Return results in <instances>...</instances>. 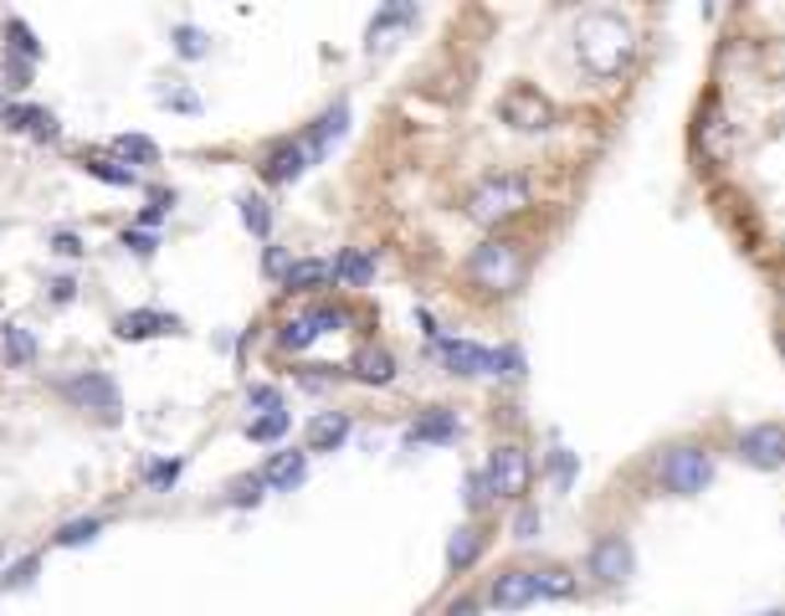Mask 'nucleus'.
I'll use <instances>...</instances> for the list:
<instances>
[{
    "label": "nucleus",
    "mask_w": 785,
    "mask_h": 616,
    "mask_svg": "<svg viewBox=\"0 0 785 616\" xmlns=\"http://www.w3.org/2000/svg\"><path fill=\"white\" fill-rule=\"evenodd\" d=\"M632 47L636 36L626 26V16H617V11H590L575 26V51H581L585 72H596V78H617L621 67L632 62Z\"/></svg>",
    "instance_id": "obj_1"
},
{
    "label": "nucleus",
    "mask_w": 785,
    "mask_h": 616,
    "mask_svg": "<svg viewBox=\"0 0 785 616\" xmlns=\"http://www.w3.org/2000/svg\"><path fill=\"white\" fill-rule=\"evenodd\" d=\"M529 200H535V185L524 181V175H488L468 196V217L483 221V226H499V221L518 217Z\"/></svg>",
    "instance_id": "obj_2"
},
{
    "label": "nucleus",
    "mask_w": 785,
    "mask_h": 616,
    "mask_svg": "<svg viewBox=\"0 0 785 616\" xmlns=\"http://www.w3.org/2000/svg\"><path fill=\"white\" fill-rule=\"evenodd\" d=\"M468 272L478 288H493V293H514L524 283V252L508 236H493L468 257Z\"/></svg>",
    "instance_id": "obj_3"
},
{
    "label": "nucleus",
    "mask_w": 785,
    "mask_h": 616,
    "mask_svg": "<svg viewBox=\"0 0 785 616\" xmlns=\"http://www.w3.org/2000/svg\"><path fill=\"white\" fill-rule=\"evenodd\" d=\"M483 473H488V484H493V499H524L529 484H535V463H529V452L518 448V442L493 448Z\"/></svg>",
    "instance_id": "obj_4"
},
{
    "label": "nucleus",
    "mask_w": 785,
    "mask_h": 616,
    "mask_svg": "<svg viewBox=\"0 0 785 616\" xmlns=\"http://www.w3.org/2000/svg\"><path fill=\"white\" fill-rule=\"evenodd\" d=\"M499 114H503V124L518 129V133H544L554 124V103L544 98L539 88L518 83V88H508V93L499 98Z\"/></svg>",
    "instance_id": "obj_5"
},
{
    "label": "nucleus",
    "mask_w": 785,
    "mask_h": 616,
    "mask_svg": "<svg viewBox=\"0 0 785 616\" xmlns=\"http://www.w3.org/2000/svg\"><path fill=\"white\" fill-rule=\"evenodd\" d=\"M62 396L78 406V411H98L103 421L118 417V406H124V396H118V385L103 375V370H83V375H72V381H62Z\"/></svg>",
    "instance_id": "obj_6"
},
{
    "label": "nucleus",
    "mask_w": 785,
    "mask_h": 616,
    "mask_svg": "<svg viewBox=\"0 0 785 616\" xmlns=\"http://www.w3.org/2000/svg\"><path fill=\"white\" fill-rule=\"evenodd\" d=\"M708 478H714V463H708L703 448H678V452H668V463H663L668 493H699V488H708Z\"/></svg>",
    "instance_id": "obj_7"
},
{
    "label": "nucleus",
    "mask_w": 785,
    "mask_h": 616,
    "mask_svg": "<svg viewBox=\"0 0 785 616\" xmlns=\"http://www.w3.org/2000/svg\"><path fill=\"white\" fill-rule=\"evenodd\" d=\"M739 457L750 467H785V427L781 421H760L739 437Z\"/></svg>",
    "instance_id": "obj_8"
},
{
    "label": "nucleus",
    "mask_w": 785,
    "mask_h": 616,
    "mask_svg": "<svg viewBox=\"0 0 785 616\" xmlns=\"http://www.w3.org/2000/svg\"><path fill=\"white\" fill-rule=\"evenodd\" d=\"M590 576L606 581V585H621L626 576H632V545H626L621 534L596 539V545H590Z\"/></svg>",
    "instance_id": "obj_9"
},
{
    "label": "nucleus",
    "mask_w": 785,
    "mask_h": 616,
    "mask_svg": "<svg viewBox=\"0 0 785 616\" xmlns=\"http://www.w3.org/2000/svg\"><path fill=\"white\" fill-rule=\"evenodd\" d=\"M436 355L452 375H493V350L468 345V339H436Z\"/></svg>",
    "instance_id": "obj_10"
},
{
    "label": "nucleus",
    "mask_w": 785,
    "mask_h": 616,
    "mask_svg": "<svg viewBox=\"0 0 785 616\" xmlns=\"http://www.w3.org/2000/svg\"><path fill=\"white\" fill-rule=\"evenodd\" d=\"M303 473H308V452L283 448V452H272V457H268V467H262V484H268L272 493H293V488L303 484Z\"/></svg>",
    "instance_id": "obj_11"
},
{
    "label": "nucleus",
    "mask_w": 785,
    "mask_h": 616,
    "mask_svg": "<svg viewBox=\"0 0 785 616\" xmlns=\"http://www.w3.org/2000/svg\"><path fill=\"white\" fill-rule=\"evenodd\" d=\"M0 124L5 129H26L32 139H62V124L47 108H32V103H0Z\"/></svg>",
    "instance_id": "obj_12"
},
{
    "label": "nucleus",
    "mask_w": 785,
    "mask_h": 616,
    "mask_svg": "<svg viewBox=\"0 0 785 616\" xmlns=\"http://www.w3.org/2000/svg\"><path fill=\"white\" fill-rule=\"evenodd\" d=\"M118 339H154V334H175L180 318L175 314H160V309H129V314L114 318Z\"/></svg>",
    "instance_id": "obj_13"
},
{
    "label": "nucleus",
    "mask_w": 785,
    "mask_h": 616,
    "mask_svg": "<svg viewBox=\"0 0 785 616\" xmlns=\"http://www.w3.org/2000/svg\"><path fill=\"white\" fill-rule=\"evenodd\" d=\"M529 601H539L535 570H503L499 581H493V606L499 612H524Z\"/></svg>",
    "instance_id": "obj_14"
},
{
    "label": "nucleus",
    "mask_w": 785,
    "mask_h": 616,
    "mask_svg": "<svg viewBox=\"0 0 785 616\" xmlns=\"http://www.w3.org/2000/svg\"><path fill=\"white\" fill-rule=\"evenodd\" d=\"M344 129H350V108H344V103H335V108L318 118L314 129L303 133V150H308V160H324V154H329L339 139H344Z\"/></svg>",
    "instance_id": "obj_15"
},
{
    "label": "nucleus",
    "mask_w": 785,
    "mask_h": 616,
    "mask_svg": "<svg viewBox=\"0 0 785 616\" xmlns=\"http://www.w3.org/2000/svg\"><path fill=\"white\" fill-rule=\"evenodd\" d=\"M308 165H314V160H308V150H303V139H298V144H293V139H283L278 150H268V160H262V175H268L272 185H293Z\"/></svg>",
    "instance_id": "obj_16"
},
{
    "label": "nucleus",
    "mask_w": 785,
    "mask_h": 616,
    "mask_svg": "<svg viewBox=\"0 0 785 616\" xmlns=\"http://www.w3.org/2000/svg\"><path fill=\"white\" fill-rule=\"evenodd\" d=\"M693 150H699L703 160H724V154H729V129L714 118V103H703L699 124H693Z\"/></svg>",
    "instance_id": "obj_17"
},
{
    "label": "nucleus",
    "mask_w": 785,
    "mask_h": 616,
    "mask_svg": "<svg viewBox=\"0 0 785 616\" xmlns=\"http://www.w3.org/2000/svg\"><path fill=\"white\" fill-rule=\"evenodd\" d=\"M344 437H350V417L344 411H318L308 421V452H335L344 448Z\"/></svg>",
    "instance_id": "obj_18"
},
{
    "label": "nucleus",
    "mask_w": 785,
    "mask_h": 616,
    "mask_svg": "<svg viewBox=\"0 0 785 616\" xmlns=\"http://www.w3.org/2000/svg\"><path fill=\"white\" fill-rule=\"evenodd\" d=\"M411 21H417V5H385L380 16L370 21V32H365V47H370V51L390 47V36H396V32H406Z\"/></svg>",
    "instance_id": "obj_19"
},
{
    "label": "nucleus",
    "mask_w": 785,
    "mask_h": 616,
    "mask_svg": "<svg viewBox=\"0 0 785 616\" xmlns=\"http://www.w3.org/2000/svg\"><path fill=\"white\" fill-rule=\"evenodd\" d=\"M354 381H365V385H390L396 381V360H390V350L365 345V350L354 355Z\"/></svg>",
    "instance_id": "obj_20"
},
{
    "label": "nucleus",
    "mask_w": 785,
    "mask_h": 616,
    "mask_svg": "<svg viewBox=\"0 0 785 616\" xmlns=\"http://www.w3.org/2000/svg\"><path fill=\"white\" fill-rule=\"evenodd\" d=\"M329 278H335V267H329V263H318V257H303V263H293V267L283 272V288H288V293H314V288H324Z\"/></svg>",
    "instance_id": "obj_21"
},
{
    "label": "nucleus",
    "mask_w": 785,
    "mask_h": 616,
    "mask_svg": "<svg viewBox=\"0 0 785 616\" xmlns=\"http://www.w3.org/2000/svg\"><path fill=\"white\" fill-rule=\"evenodd\" d=\"M83 170L103 185H118V190H139V170L118 165V160H103V154H83Z\"/></svg>",
    "instance_id": "obj_22"
},
{
    "label": "nucleus",
    "mask_w": 785,
    "mask_h": 616,
    "mask_svg": "<svg viewBox=\"0 0 785 616\" xmlns=\"http://www.w3.org/2000/svg\"><path fill=\"white\" fill-rule=\"evenodd\" d=\"M483 545H488L483 530H478V524H462V530L447 539V566H452V570H468L472 560L483 555Z\"/></svg>",
    "instance_id": "obj_23"
},
{
    "label": "nucleus",
    "mask_w": 785,
    "mask_h": 616,
    "mask_svg": "<svg viewBox=\"0 0 785 616\" xmlns=\"http://www.w3.org/2000/svg\"><path fill=\"white\" fill-rule=\"evenodd\" d=\"M0 360H5V365H32L36 360V339L26 329H21V324H0Z\"/></svg>",
    "instance_id": "obj_24"
},
{
    "label": "nucleus",
    "mask_w": 785,
    "mask_h": 616,
    "mask_svg": "<svg viewBox=\"0 0 785 616\" xmlns=\"http://www.w3.org/2000/svg\"><path fill=\"white\" fill-rule=\"evenodd\" d=\"M335 278H339V283H350V288H365L370 278H375V263H370V252H360V247L339 252V263H335Z\"/></svg>",
    "instance_id": "obj_25"
},
{
    "label": "nucleus",
    "mask_w": 785,
    "mask_h": 616,
    "mask_svg": "<svg viewBox=\"0 0 785 616\" xmlns=\"http://www.w3.org/2000/svg\"><path fill=\"white\" fill-rule=\"evenodd\" d=\"M169 42H175V51H180L185 62H201V57H211V32L190 26V21H180V26L169 32Z\"/></svg>",
    "instance_id": "obj_26"
},
{
    "label": "nucleus",
    "mask_w": 785,
    "mask_h": 616,
    "mask_svg": "<svg viewBox=\"0 0 785 616\" xmlns=\"http://www.w3.org/2000/svg\"><path fill=\"white\" fill-rule=\"evenodd\" d=\"M452 437H457V417L452 411H426L411 427V442H452Z\"/></svg>",
    "instance_id": "obj_27"
},
{
    "label": "nucleus",
    "mask_w": 785,
    "mask_h": 616,
    "mask_svg": "<svg viewBox=\"0 0 785 616\" xmlns=\"http://www.w3.org/2000/svg\"><path fill=\"white\" fill-rule=\"evenodd\" d=\"M114 154H118V160H134V165H160V144H154V139H144V133H118Z\"/></svg>",
    "instance_id": "obj_28"
},
{
    "label": "nucleus",
    "mask_w": 785,
    "mask_h": 616,
    "mask_svg": "<svg viewBox=\"0 0 785 616\" xmlns=\"http://www.w3.org/2000/svg\"><path fill=\"white\" fill-rule=\"evenodd\" d=\"M535 585H539V596H550V601H570V596H575V576H570L565 566L535 570Z\"/></svg>",
    "instance_id": "obj_29"
},
{
    "label": "nucleus",
    "mask_w": 785,
    "mask_h": 616,
    "mask_svg": "<svg viewBox=\"0 0 785 616\" xmlns=\"http://www.w3.org/2000/svg\"><path fill=\"white\" fill-rule=\"evenodd\" d=\"M5 36H11V57H21V62H36V57H42V42H36L32 26H26L21 16L5 21Z\"/></svg>",
    "instance_id": "obj_30"
},
{
    "label": "nucleus",
    "mask_w": 785,
    "mask_h": 616,
    "mask_svg": "<svg viewBox=\"0 0 785 616\" xmlns=\"http://www.w3.org/2000/svg\"><path fill=\"white\" fill-rule=\"evenodd\" d=\"M236 206H242V221H247L251 236H268L272 232V211H268V200H262V196H251V190H247Z\"/></svg>",
    "instance_id": "obj_31"
},
{
    "label": "nucleus",
    "mask_w": 785,
    "mask_h": 616,
    "mask_svg": "<svg viewBox=\"0 0 785 616\" xmlns=\"http://www.w3.org/2000/svg\"><path fill=\"white\" fill-rule=\"evenodd\" d=\"M544 473H550V484L565 493L570 484H575V473H581V463H575V452H565V448H554L550 452V463H544Z\"/></svg>",
    "instance_id": "obj_32"
},
{
    "label": "nucleus",
    "mask_w": 785,
    "mask_h": 616,
    "mask_svg": "<svg viewBox=\"0 0 785 616\" xmlns=\"http://www.w3.org/2000/svg\"><path fill=\"white\" fill-rule=\"evenodd\" d=\"M98 534H103V519H72V524L57 530V545L72 550V545H87V539H98Z\"/></svg>",
    "instance_id": "obj_33"
},
{
    "label": "nucleus",
    "mask_w": 785,
    "mask_h": 616,
    "mask_svg": "<svg viewBox=\"0 0 785 616\" xmlns=\"http://www.w3.org/2000/svg\"><path fill=\"white\" fill-rule=\"evenodd\" d=\"M318 334H314V324H308V318H288L283 329H278V345H283V350H308V345H314Z\"/></svg>",
    "instance_id": "obj_34"
},
{
    "label": "nucleus",
    "mask_w": 785,
    "mask_h": 616,
    "mask_svg": "<svg viewBox=\"0 0 785 616\" xmlns=\"http://www.w3.org/2000/svg\"><path fill=\"white\" fill-rule=\"evenodd\" d=\"M288 427H293V417H288V411H268V417L251 421L247 437H251V442H278V437H283Z\"/></svg>",
    "instance_id": "obj_35"
},
{
    "label": "nucleus",
    "mask_w": 785,
    "mask_h": 616,
    "mask_svg": "<svg viewBox=\"0 0 785 616\" xmlns=\"http://www.w3.org/2000/svg\"><path fill=\"white\" fill-rule=\"evenodd\" d=\"M308 324H314V334H339L344 324H350V314L344 309H335V303H324V309H308Z\"/></svg>",
    "instance_id": "obj_36"
},
{
    "label": "nucleus",
    "mask_w": 785,
    "mask_h": 616,
    "mask_svg": "<svg viewBox=\"0 0 785 616\" xmlns=\"http://www.w3.org/2000/svg\"><path fill=\"white\" fill-rule=\"evenodd\" d=\"M247 406L251 411H262V417H268V411H283V391H278V385H251Z\"/></svg>",
    "instance_id": "obj_37"
},
{
    "label": "nucleus",
    "mask_w": 785,
    "mask_h": 616,
    "mask_svg": "<svg viewBox=\"0 0 785 616\" xmlns=\"http://www.w3.org/2000/svg\"><path fill=\"white\" fill-rule=\"evenodd\" d=\"M180 473H185V463H180V457H169V463H154L150 473H144V484H150V488H175V484H180Z\"/></svg>",
    "instance_id": "obj_38"
},
{
    "label": "nucleus",
    "mask_w": 785,
    "mask_h": 616,
    "mask_svg": "<svg viewBox=\"0 0 785 616\" xmlns=\"http://www.w3.org/2000/svg\"><path fill=\"white\" fill-rule=\"evenodd\" d=\"M36 570H42V560H36V555H26V560H16V566L5 570V585H11V591H26V585L36 581Z\"/></svg>",
    "instance_id": "obj_39"
},
{
    "label": "nucleus",
    "mask_w": 785,
    "mask_h": 616,
    "mask_svg": "<svg viewBox=\"0 0 785 616\" xmlns=\"http://www.w3.org/2000/svg\"><path fill=\"white\" fill-rule=\"evenodd\" d=\"M154 98L165 103V108H180V114H196V108H201V98L185 93V88H154Z\"/></svg>",
    "instance_id": "obj_40"
},
{
    "label": "nucleus",
    "mask_w": 785,
    "mask_h": 616,
    "mask_svg": "<svg viewBox=\"0 0 785 616\" xmlns=\"http://www.w3.org/2000/svg\"><path fill=\"white\" fill-rule=\"evenodd\" d=\"M468 509H488L493 503V484H488V473H468Z\"/></svg>",
    "instance_id": "obj_41"
},
{
    "label": "nucleus",
    "mask_w": 785,
    "mask_h": 616,
    "mask_svg": "<svg viewBox=\"0 0 785 616\" xmlns=\"http://www.w3.org/2000/svg\"><path fill=\"white\" fill-rule=\"evenodd\" d=\"M493 375H508V381L524 375V355H518L514 345H508V350H493Z\"/></svg>",
    "instance_id": "obj_42"
},
{
    "label": "nucleus",
    "mask_w": 785,
    "mask_h": 616,
    "mask_svg": "<svg viewBox=\"0 0 785 616\" xmlns=\"http://www.w3.org/2000/svg\"><path fill=\"white\" fill-rule=\"evenodd\" d=\"M262 488H268V484H262V473L236 478V484H232V503H257V499H262Z\"/></svg>",
    "instance_id": "obj_43"
},
{
    "label": "nucleus",
    "mask_w": 785,
    "mask_h": 616,
    "mask_svg": "<svg viewBox=\"0 0 785 616\" xmlns=\"http://www.w3.org/2000/svg\"><path fill=\"white\" fill-rule=\"evenodd\" d=\"M169 206H175V196H154L150 206L139 211V221H144V226H160V221H165V211H169Z\"/></svg>",
    "instance_id": "obj_44"
},
{
    "label": "nucleus",
    "mask_w": 785,
    "mask_h": 616,
    "mask_svg": "<svg viewBox=\"0 0 785 616\" xmlns=\"http://www.w3.org/2000/svg\"><path fill=\"white\" fill-rule=\"evenodd\" d=\"M514 534H518V539H535V534H539V514H535V509H518V514H514Z\"/></svg>",
    "instance_id": "obj_45"
},
{
    "label": "nucleus",
    "mask_w": 785,
    "mask_h": 616,
    "mask_svg": "<svg viewBox=\"0 0 785 616\" xmlns=\"http://www.w3.org/2000/svg\"><path fill=\"white\" fill-rule=\"evenodd\" d=\"M124 247H129V252H139V257H150V252L160 247V242H154L150 232H124Z\"/></svg>",
    "instance_id": "obj_46"
},
{
    "label": "nucleus",
    "mask_w": 785,
    "mask_h": 616,
    "mask_svg": "<svg viewBox=\"0 0 785 616\" xmlns=\"http://www.w3.org/2000/svg\"><path fill=\"white\" fill-rule=\"evenodd\" d=\"M5 72H11V88H26V78H32V62H21V57H11V51H5Z\"/></svg>",
    "instance_id": "obj_47"
},
{
    "label": "nucleus",
    "mask_w": 785,
    "mask_h": 616,
    "mask_svg": "<svg viewBox=\"0 0 785 616\" xmlns=\"http://www.w3.org/2000/svg\"><path fill=\"white\" fill-rule=\"evenodd\" d=\"M51 247L62 252V257H78V252H83V242H78L72 232H57V236H51Z\"/></svg>",
    "instance_id": "obj_48"
},
{
    "label": "nucleus",
    "mask_w": 785,
    "mask_h": 616,
    "mask_svg": "<svg viewBox=\"0 0 785 616\" xmlns=\"http://www.w3.org/2000/svg\"><path fill=\"white\" fill-rule=\"evenodd\" d=\"M262 267H268L272 278H283V272H288L293 263H288V252H283V247H272V252H268V263H262Z\"/></svg>",
    "instance_id": "obj_49"
},
{
    "label": "nucleus",
    "mask_w": 785,
    "mask_h": 616,
    "mask_svg": "<svg viewBox=\"0 0 785 616\" xmlns=\"http://www.w3.org/2000/svg\"><path fill=\"white\" fill-rule=\"evenodd\" d=\"M72 288H78L72 278H57V283H51V299H57V303H72Z\"/></svg>",
    "instance_id": "obj_50"
},
{
    "label": "nucleus",
    "mask_w": 785,
    "mask_h": 616,
    "mask_svg": "<svg viewBox=\"0 0 785 616\" xmlns=\"http://www.w3.org/2000/svg\"><path fill=\"white\" fill-rule=\"evenodd\" d=\"M447 616H478V601H472V596H462V601H457V606H452Z\"/></svg>",
    "instance_id": "obj_51"
},
{
    "label": "nucleus",
    "mask_w": 785,
    "mask_h": 616,
    "mask_svg": "<svg viewBox=\"0 0 785 616\" xmlns=\"http://www.w3.org/2000/svg\"><path fill=\"white\" fill-rule=\"evenodd\" d=\"M781 355H785V329H781Z\"/></svg>",
    "instance_id": "obj_52"
},
{
    "label": "nucleus",
    "mask_w": 785,
    "mask_h": 616,
    "mask_svg": "<svg viewBox=\"0 0 785 616\" xmlns=\"http://www.w3.org/2000/svg\"><path fill=\"white\" fill-rule=\"evenodd\" d=\"M770 616H785V612H770Z\"/></svg>",
    "instance_id": "obj_53"
}]
</instances>
